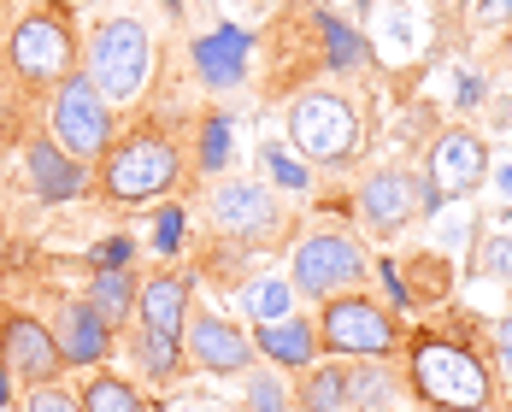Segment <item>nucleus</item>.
<instances>
[{"label":"nucleus","instance_id":"40","mask_svg":"<svg viewBox=\"0 0 512 412\" xmlns=\"http://www.w3.org/2000/svg\"><path fill=\"white\" fill-rule=\"evenodd\" d=\"M12 12H18V0H0V42H6V24H12Z\"/></svg>","mask_w":512,"mask_h":412},{"label":"nucleus","instance_id":"31","mask_svg":"<svg viewBox=\"0 0 512 412\" xmlns=\"http://www.w3.org/2000/svg\"><path fill=\"white\" fill-rule=\"evenodd\" d=\"M24 412H83V395H77L65 377H53V383L24 389Z\"/></svg>","mask_w":512,"mask_h":412},{"label":"nucleus","instance_id":"21","mask_svg":"<svg viewBox=\"0 0 512 412\" xmlns=\"http://www.w3.org/2000/svg\"><path fill=\"white\" fill-rule=\"evenodd\" d=\"M124 348H130V360H136V371H142V383H148V389H171V383H183V371H189L183 342L154 336V330H142V324H130V330H124Z\"/></svg>","mask_w":512,"mask_h":412},{"label":"nucleus","instance_id":"4","mask_svg":"<svg viewBox=\"0 0 512 412\" xmlns=\"http://www.w3.org/2000/svg\"><path fill=\"white\" fill-rule=\"evenodd\" d=\"M201 230L218 236V242L271 254V248L289 242V212H283V201H277L271 183L230 171V177H212L201 189Z\"/></svg>","mask_w":512,"mask_h":412},{"label":"nucleus","instance_id":"8","mask_svg":"<svg viewBox=\"0 0 512 412\" xmlns=\"http://www.w3.org/2000/svg\"><path fill=\"white\" fill-rule=\"evenodd\" d=\"M124 130V118H118V106L106 101L101 89H95V77L77 65L59 89H53L48 101V136L65 148L71 159H83V165H101V154L112 148V136Z\"/></svg>","mask_w":512,"mask_h":412},{"label":"nucleus","instance_id":"11","mask_svg":"<svg viewBox=\"0 0 512 412\" xmlns=\"http://www.w3.org/2000/svg\"><path fill=\"white\" fill-rule=\"evenodd\" d=\"M183 354H189V365L206 371V377H236V371H248V365L259 360L254 336H248L236 318H224V312H212V307H189Z\"/></svg>","mask_w":512,"mask_h":412},{"label":"nucleus","instance_id":"25","mask_svg":"<svg viewBox=\"0 0 512 412\" xmlns=\"http://www.w3.org/2000/svg\"><path fill=\"white\" fill-rule=\"evenodd\" d=\"M77 395H83V412H154L148 389H142V383H130V377H118L112 365H101V371H83Z\"/></svg>","mask_w":512,"mask_h":412},{"label":"nucleus","instance_id":"5","mask_svg":"<svg viewBox=\"0 0 512 412\" xmlns=\"http://www.w3.org/2000/svg\"><path fill=\"white\" fill-rule=\"evenodd\" d=\"M289 283L295 295L324 307L336 295H354V289H371V254L354 230L342 224H312L289 242Z\"/></svg>","mask_w":512,"mask_h":412},{"label":"nucleus","instance_id":"39","mask_svg":"<svg viewBox=\"0 0 512 412\" xmlns=\"http://www.w3.org/2000/svg\"><path fill=\"white\" fill-rule=\"evenodd\" d=\"M489 183H495V189L512 201V165H495V171H489Z\"/></svg>","mask_w":512,"mask_h":412},{"label":"nucleus","instance_id":"47","mask_svg":"<svg viewBox=\"0 0 512 412\" xmlns=\"http://www.w3.org/2000/svg\"><path fill=\"white\" fill-rule=\"evenodd\" d=\"M71 6H77V0H71Z\"/></svg>","mask_w":512,"mask_h":412},{"label":"nucleus","instance_id":"13","mask_svg":"<svg viewBox=\"0 0 512 412\" xmlns=\"http://www.w3.org/2000/svg\"><path fill=\"white\" fill-rule=\"evenodd\" d=\"M18 159H24V189L36 195L42 206H71L89 195V183H95V165H83V159H71L59 142H53L48 130H36L24 148H18Z\"/></svg>","mask_w":512,"mask_h":412},{"label":"nucleus","instance_id":"42","mask_svg":"<svg viewBox=\"0 0 512 412\" xmlns=\"http://www.w3.org/2000/svg\"><path fill=\"white\" fill-rule=\"evenodd\" d=\"M159 6H165L171 18H183V6H189V0H159Z\"/></svg>","mask_w":512,"mask_h":412},{"label":"nucleus","instance_id":"14","mask_svg":"<svg viewBox=\"0 0 512 412\" xmlns=\"http://www.w3.org/2000/svg\"><path fill=\"white\" fill-rule=\"evenodd\" d=\"M195 289H201V271L195 265H177L165 259L142 277V295H136V324L154 330V336H171L183 342V324H189V307H195Z\"/></svg>","mask_w":512,"mask_h":412},{"label":"nucleus","instance_id":"3","mask_svg":"<svg viewBox=\"0 0 512 412\" xmlns=\"http://www.w3.org/2000/svg\"><path fill=\"white\" fill-rule=\"evenodd\" d=\"M83 71L95 77V89L112 106H142L154 95V71H159L154 30L130 12L95 18V30L83 36Z\"/></svg>","mask_w":512,"mask_h":412},{"label":"nucleus","instance_id":"27","mask_svg":"<svg viewBox=\"0 0 512 412\" xmlns=\"http://www.w3.org/2000/svg\"><path fill=\"white\" fill-rule=\"evenodd\" d=\"M195 212H189V201H159L154 212H148V248H154V259H183L189 254V242H195V224H189Z\"/></svg>","mask_w":512,"mask_h":412},{"label":"nucleus","instance_id":"7","mask_svg":"<svg viewBox=\"0 0 512 412\" xmlns=\"http://www.w3.org/2000/svg\"><path fill=\"white\" fill-rule=\"evenodd\" d=\"M318 342L330 360H395L407 342V318L383 295L354 289V295H336L318 307Z\"/></svg>","mask_w":512,"mask_h":412},{"label":"nucleus","instance_id":"28","mask_svg":"<svg viewBox=\"0 0 512 412\" xmlns=\"http://www.w3.org/2000/svg\"><path fill=\"white\" fill-rule=\"evenodd\" d=\"M401 277H407V289H412L418 307H442V301L454 295V265L436 254V248H418L412 259H401Z\"/></svg>","mask_w":512,"mask_h":412},{"label":"nucleus","instance_id":"22","mask_svg":"<svg viewBox=\"0 0 512 412\" xmlns=\"http://www.w3.org/2000/svg\"><path fill=\"white\" fill-rule=\"evenodd\" d=\"M189 165H195V183H212V177H230L236 165V118L230 112H201L195 124V142H189Z\"/></svg>","mask_w":512,"mask_h":412},{"label":"nucleus","instance_id":"1","mask_svg":"<svg viewBox=\"0 0 512 412\" xmlns=\"http://www.w3.org/2000/svg\"><path fill=\"white\" fill-rule=\"evenodd\" d=\"M401 371L418 407L436 412H489L501 401L489 348L477 342V324H430L407 330L401 342Z\"/></svg>","mask_w":512,"mask_h":412},{"label":"nucleus","instance_id":"45","mask_svg":"<svg viewBox=\"0 0 512 412\" xmlns=\"http://www.w3.org/2000/svg\"><path fill=\"white\" fill-rule=\"evenodd\" d=\"M507 59H512V36H507Z\"/></svg>","mask_w":512,"mask_h":412},{"label":"nucleus","instance_id":"23","mask_svg":"<svg viewBox=\"0 0 512 412\" xmlns=\"http://www.w3.org/2000/svg\"><path fill=\"white\" fill-rule=\"evenodd\" d=\"M295 283H289V271H248L242 283H236V312L248 318V324H277V318H289L295 312Z\"/></svg>","mask_w":512,"mask_h":412},{"label":"nucleus","instance_id":"35","mask_svg":"<svg viewBox=\"0 0 512 412\" xmlns=\"http://www.w3.org/2000/svg\"><path fill=\"white\" fill-rule=\"evenodd\" d=\"M465 24L501 30V24H512V0H465Z\"/></svg>","mask_w":512,"mask_h":412},{"label":"nucleus","instance_id":"32","mask_svg":"<svg viewBox=\"0 0 512 412\" xmlns=\"http://www.w3.org/2000/svg\"><path fill=\"white\" fill-rule=\"evenodd\" d=\"M489 365H495L501 395H512V312H501V318L489 324Z\"/></svg>","mask_w":512,"mask_h":412},{"label":"nucleus","instance_id":"36","mask_svg":"<svg viewBox=\"0 0 512 412\" xmlns=\"http://www.w3.org/2000/svg\"><path fill=\"white\" fill-rule=\"evenodd\" d=\"M442 189H436V183H430V177H424V171H418V218H436V212H442Z\"/></svg>","mask_w":512,"mask_h":412},{"label":"nucleus","instance_id":"29","mask_svg":"<svg viewBox=\"0 0 512 412\" xmlns=\"http://www.w3.org/2000/svg\"><path fill=\"white\" fill-rule=\"evenodd\" d=\"M277 365H248L242 371V412H295V383Z\"/></svg>","mask_w":512,"mask_h":412},{"label":"nucleus","instance_id":"44","mask_svg":"<svg viewBox=\"0 0 512 412\" xmlns=\"http://www.w3.org/2000/svg\"><path fill=\"white\" fill-rule=\"evenodd\" d=\"M0 271H6V230H0Z\"/></svg>","mask_w":512,"mask_h":412},{"label":"nucleus","instance_id":"16","mask_svg":"<svg viewBox=\"0 0 512 412\" xmlns=\"http://www.w3.org/2000/svg\"><path fill=\"white\" fill-rule=\"evenodd\" d=\"M259 36L242 30V24H212L189 42V59H195V77H201L212 95H230L248 83V59H254Z\"/></svg>","mask_w":512,"mask_h":412},{"label":"nucleus","instance_id":"20","mask_svg":"<svg viewBox=\"0 0 512 412\" xmlns=\"http://www.w3.org/2000/svg\"><path fill=\"white\" fill-rule=\"evenodd\" d=\"M83 295L95 301L106 324L124 336L130 324H136V295H142V271L136 265H95L89 271V283H83Z\"/></svg>","mask_w":512,"mask_h":412},{"label":"nucleus","instance_id":"33","mask_svg":"<svg viewBox=\"0 0 512 412\" xmlns=\"http://www.w3.org/2000/svg\"><path fill=\"white\" fill-rule=\"evenodd\" d=\"M371 277H377V289H383V301L395 312H418V301H412L407 277H401V259H371Z\"/></svg>","mask_w":512,"mask_h":412},{"label":"nucleus","instance_id":"37","mask_svg":"<svg viewBox=\"0 0 512 412\" xmlns=\"http://www.w3.org/2000/svg\"><path fill=\"white\" fill-rule=\"evenodd\" d=\"M483 95H489V83H483V71H465V77H460V89H454V101H460V106H477Z\"/></svg>","mask_w":512,"mask_h":412},{"label":"nucleus","instance_id":"10","mask_svg":"<svg viewBox=\"0 0 512 412\" xmlns=\"http://www.w3.org/2000/svg\"><path fill=\"white\" fill-rule=\"evenodd\" d=\"M0 360L18 377V389H36V383L65 377L53 324H42L36 312H24V307H0Z\"/></svg>","mask_w":512,"mask_h":412},{"label":"nucleus","instance_id":"38","mask_svg":"<svg viewBox=\"0 0 512 412\" xmlns=\"http://www.w3.org/2000/svg\"><path fill=\"white\" fill-rule=\"evenodd\" d=\"M6 407H18V377L6 371V360H0V412Z\"/></svg>","mask_w":512,"mask_h":412},{"label":"nucleus","instance_id":"19","mask_svg":"<svg viewBox=\"0 0 512 412\" xmlns=\"http://www.w3.org/2000/svg\"><path fill=\"white\" fill-rule=\"evenodd\" d=\"M348 401L354 412H407L412 389L401 360H348Z\"/></svg>","mask_w":512,"mask_h":412},{"label":"nucleus","instance_id":"41","mask_svg":"<svg viewBox=\"0 0 512 412\" xmlns=\"http://www.w3.org/2000/svg\"><path fill=\"white\" fill-rule=\"evenodd\" d=\"M436 6H442L448 18H460V12H465V0H436Z\"/></svg>","mask_w":512,"mask_h":412},{"label":"nucleus","instance_id":"6","mask_svg":"<svg viewBox=\"0 0 512 412\" xmlns=\"http://www.w3.org/2000/svg\"><path fill=\"white\" fill-rule=\"evenodd\" d=\"M283 130H289V148L307 165H318V171H342L365 148V118L336 89H301L283 106Z\"/></svg>","mask_w":512,"mask_h":412},{"label":"nucleus","instance_id":"46","mask_svg":"<svg viewBox=\"0 0 512 412\" xmlns=\"http://www.w3.org/2000/svg\"><path fill=\"white\" fill-rule=\"evenodd\" d=\"M201 412H218V407H201Z\"/></svg>","mask_w":512,"mask_h":412},{"label":"nucleus","instance_id":"12","mask_svg":"<svg viewBox=\"0 0 512 412\" xmlns=\"http://www.w3.org/2000/svg\"><path fill=\"white\" fill-rule=\"evenodd\" d=\"M354 218L377 236H401L412 218H418V171H401V165H383V171H365L354 189Z\"/></svg>","mask_w":512,"mask_h":412},{"label":"nucleus","instance_id":"43","mask_svg":"<svg viewBox=\"0 0 512 412\" xmlns=\"http://www.w3.org/2000/svg\"><path fill=\"white\" fill-rule=\"evenodd\" d=\"M371 6H377V0H359V18H371Z\"/></svg>","mask_w":512,"mask_h":412},{"label":"nucleus","instance_id":"17","mask_svg":"<svg viewBox=\"0 0 512 412\" xmlns=\"http://www.w3.org/2000/svg\"><path fill=\"white\" fill-rule=\"evenodd\" d=\"M248 336H254V354H259V360L277 365V371H289V377L324 360L318 318H307V312H289V318H277V324H254Z\"/></svg>","mask_w":512,"mask_h":412},{"label":"nucleus","instance_id":"30","mask_svg":"<svg viewBox=\"0 0 512 412\" xmlns=\"http://www.w3.org/2000/svg\"><path fill=\"white\" fill-rule=\"evenodd\" d=\"M465 271H471V277H495V283H507L512 289V230H495V236L471 242Z\"/></svg>","mask_w":512,"mask_h":412},{"label":"nucleus","instance_id":"15","mask_svg":"<svg viewBox=\"0 0 512 412\" xmlns=\"http://www.w3.org/2000/svg\"><path fill=\"white\" fill-rule=\"evenodd\" d=\"M53 342H59L65 371H101L118 354V330L95 312L89 295H71V301L53 307Z\"/></svg>","mask_w":512,"mask_h":412},{"label":"nucleus","instance_id":"24","mask_svg":"<svg viewBox=\"0 0 512 412\" xmlns=\"http://www.w3.org/2000/svg\"><path fill=\"white\" fill-rule=\"evenodd\" d=\"M295 412H354L348 401V360H318L295 371Z\"/></svg>","mask_w":512,"mask_h":412},{"label":"nucleus","instance_id":"2","mask_svg":"<svg viewBox=\"0 0 512 412\" xmlns=\"http://www.w3.org/2000/svg\"><path fill=\"white\" fill-rule=\"evenodd\" d=\"M183 183H189V148L177 142L171 118L142 112L136 124H124L112 136V148L95 165L89 195L101 206H159L171 201Z\"/></svg>","mask_w":512,"mask_h":412},{"label":"nucleus","instance_id":"18","mask_svg":"<svg viewBox=\"0 0 512 412\" xmlns=\"http://www.w3.org/2000/svg\"><path fill=\"white\" fill-rule=\"evenodd\" d=\"M307 24H312V42H318V65L330 77H354V71H365L377 59V48L365 42V30L348 24L342 12H330V6H312Z\"/></svg>","mask_w":512,"mask_h":412},{"label":"nucleus","instance_id":"34","mask_svg":"<svg viewBox=\"0 0 512 412\" xmlns=\"http://www.w3.org/2000/svg\"><path fill=\"white\" fill-rule=\"evenodd\" d=\"M142 259V242L130 236V230H118V236H101L95 248H89V271L95 265H136Z\"/></svg>","mask_w":512,"mask_h":412},{"label":"nucleus","instance_id":"9","mask_svg":"<svg viewBox=\"0 0 512 412\" xmlns=\"http://www.w3.org/2000/svg\"><path fill=\"white\" fill-rule=\"evenodd\" d=\"M489 171H495V159H489V136L483 130H471V124H448L436 142H430V154H424V177L442 189V201H471L483 183H489Z\"/></svg>","mask_w":512,"mask_h":412},{"label":"nucleus","instance_id":"26","mask_svg":"<svg viewBox=\"0 0 512 412\" xmlns=\"http://www.w3.org/2000/svg\"><path fill=\"white\" fill-rule=\"evenodd\" d=\"M259 171L289 201H312V189H318V165H307V159L295 154V148H283V142H265L259 148Z\"/></svg>","mask_w":512,"mask_h":412}]
</instances>
